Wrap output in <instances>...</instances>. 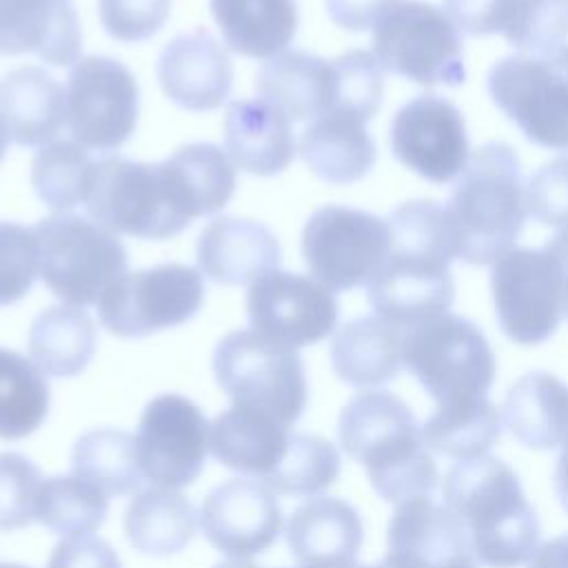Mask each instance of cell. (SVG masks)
<instances>
[{
  "mask_svg": "<svg viewBox=\"0 0 568 568\" xmlns=\"http://www.w3.org/2000/svg\"><path fill=\"white\" fill-rule=\"evenodd\" d=\"M390 248L366 284L373 311L406 331L448 313L455 300L450 262L459 260V237L448 209L435 200L399 204L390 217Z\"/></svg>",
  "mask_w": 568,
  "mask_h": 568,
  "instance_id": "6da1fadb",
  "label": "cell"
},
{
  "mask_svg": "<svg viewBox=\"0 0 568 568\" xmlns=\"http://www.w3.org/2000/svg\"><path fill=\"white\" fill-rule=\"evenodd\" d=\"M444 506L462 524L481 566L517 568L539 544V519L517 473L497 457L455 462L442 484Z\"/></svg>",
  "mask_w": 568,
  "mask_h": 568,
  "instance_id": "7a4b0ae2",
  "label": "cell"
},
{
  "mask_svg": "<svg viewBox=\"0 0 568 568\" xmlns=\"http://www.w3.org/2000/svg\"><path fill=\"white\" fill-rule=\"evenodd\" d=\"M337 433L342 448L366 468L382 499L397 506L413 497H430L437 488L439 470L424 444L422 424L397 395L357 393L342 408Z\"/></svg>",
  "mask_w": 568,
  "mask_h": 568,
  "instance_id": "3957f363",
  "label": "cell"
},
{
  "mask_svg": "<svg viewBox=\"0 0 568 568\" xmlns=\"http://www.w3.org/2000/svg\"><path fill=\"white\" fill-rule=\"evenodd\" d=\"M446 209L459 237V260L490 264L510 251L528 217V186L513 146L486 142L459 173Z\"/></svg>",
  "mask_w": 568,
  "mask_h": 568,
  "instance_id": "277c9868",
  "label": "cell"
},
{
  "mask_svg": "<svg viewBox=\"0 0 568 568\" xmlns=\"http://www.w3.org/2000/svg\"><path fill=\"white\" fill-rule=\"evenodd\" d=\"M84 206L109 231L166 240L200 217L195 202L175 164L135 162L122 155H104L93 162Z\"/></svg>",
  "mask_w": 568,
  "mask_h": 568,
  "instance_id": "5b68a950",
  "label": "cell"
},
{
  "mask_svg": "<svg viewBox=\"0 0 568 568\" xmlns=\"http://www.w3.org/2000/svg\"><path fill=\"white\" fill-rule=\"evenodd\" d=\"M402 364L437 404L486 397L497 373L495 353L481 328L455 313L406 328Z\"/></svg>",
  "mask_w": 568,
  "mask_h": 568,
  "instance_id": "8992f818",
  "label": "cell"
},
{
  "mask_svg": "<svg viewBox=\"0 0 568 568\" xmlns=\"http://www.w3.org/2000/svg\"><path fill=\"white\" fill-rule=\"evenodd\" d=\"M213 373L235 406L268 415L284 426H293L306 408L308 388L302 357L295 348L253 328L233 331L220 339Z\"/></svg>",
  "mask_w": 568,
  "mask_h": 568,
  "instance_id": "52a82bcc",
  "label": "cell"
},
{
  "mask_svg": "<svg viewBox=\"0 0 568 568\" xmlns=\"http://www.w3.org/2000/svg\"><path fill=\"white\" fill-rule=\"evenodd\" d=\"M40 277L73 306L98 304L126 273V251L118 235L95 220L55 213L36 224Z\"/></svg>",
  "mask_w": 568,
  "mask_h": 568,
  "instance_id": "ba28073f",
  "label": "cell"
},
{
  "mask_svg": "<svg viewBox=\"0 0 568 568\" xmlns=\"http://www.w3.org/2000/svg\"><path fill=\"white\" fill-rule=\"evenodd\" d=\"M497 109L537 146L568 151V44L546 53H515L486 78Z\"/></svg>",
  "mask_w": 568,
  "mask_h": 568,
  "instance_id": "9c48e42d",
  "label": "cell"
},
{
  "mask_svg": "<svg viewBox=\"0 0 568 568\" xmlns=\"http://www.w3.org/2000/svg\"><path fill=\"white\" fill-rule=\"evenodd\" d=\"M373 55L382 69L422 87H457L466 80L459 29L430 2L393 4L375 22Z\"/></svg>",
  "mask_w": 568,
  "mask_h": 568,
  "instance_id": "30bf717a",
  "label": "cell"
},
{
  "mask_svg": "<svg viewBox=\"0 0 568 568\" xmlns=\"http://www.w3.org/2000/svg\"><path fill=\"white\" fill-rule=\"evenodd\" d=\"M390 248L388 220L362 209L328 204L317 209L302 231V257L331 291L368 284Z\"/></svg>",
  "mask_w": 568,
  "mask_h": 568,
  "instance_id": "8fae6325",
  "label": "cell"
},
{
  "mask_svg": "<svg viewBox=\"0 0 568 568\" xmlns=\"http://www.w3.org/2000/svg\"><path fill=\"white\" fill-rule=\"evenodd\" d=\"M204 302L202 275L186 264L124 273L98 300V315L118 337H144L191 320Z\"/></svg>",
  "mask_w": 568,
  "mask_h": 568,
  "instance_id": "7c38bea8",
  "label": "cell"
},
{
  "mask_svg": "<svg viewBox=\"0 0 568 568\" xmlns=\"http://www.w3.org/2000/svg\"><path fill=\"white\" fill-rule=\"evenodd\" d=\"M490 291L501 333L521 346L550 339L561 322V275L546 248L513 246L493 262Z\"/></svg>",
  "mask_w": 568,
  "mask_h": 568,
  "instance_id": "4fadbf2b",
  "label": "cell"
},
{
  "mask_svg": "<svg viewBox=\"0 0 568 568\" xmlns=\"http://www.w3.org/2000/svg\"><path fill=\"white\" fill-rule=\"evenodd\" d=\"M67 124L78 144L93 151H115L138 124V82L118 60L80 58L67 78Z\"/></svg>",
  "mask_w": 568,
  "mask_h": 568,
  "instance_id": "5bb4252c",
  "label": "cell"
},
{
  "mask_svg": "<svg viewBox=\"0 0 568 568\" xmlns=\"http://www.w3.org/2000/svg\"><path fill=\"white\" fill-rule=\"evenodd\" d=\"M211 424L191 399L178 393L153 397L135 430V457L144 479L162 488L193 484L209 455Z\"/></svg>",
  "mask_w": 568,
  "mask_h": 568,
  "instance_id": "9a60e30c",
  "label": "cell"
},
{
  "mask_svg": "<svg viewBox=\"0 0 568 568\" xmlns=\"http://www.w3.org/2000/svg\"><path fill=\"white\" fill-rule=\"evenodd\" d=\"M246 313L260 335L302 348L333 333L339 306L335 293L320 280L273 268L248 286Z\"/></svg>",
  "mask_w": 568,
  "mask_h": 568,
  "instance_id": "2e32d148",
  "label": "cell"
},
{
  "mask_svg": "<svg viewBox=\"0 0 568 568\" xmlns=\"http://www.w3.org/2000/svg\"><path fill=\"white\" fill-rule=\"evenodd\" d=\"M393 155L419 178L446 184L468 164V135L459 109L435 93L408 100L390 122Z\"/></svg>",
  "mask_w": 568,
  "mask_h": 568,
  "instance_id": "e0dca14e",
  "label": "cell"
},
{
  "mask_svg": "<svg viewBox=\"0 0 568 568\" xmlns=\"http://www.w3.org/2000/svg\"><path fill=\"white\" fill-rule=\"evenodd\" d=\"M200 528L220 552L242 559L275 544L282 528V508L266 484L233 477L204 497Z\"/></svg>",
  "mask_w": 568,
  "mask_h": 568,
  "instance_id": "ac0fdd59",
  "label": "cell"
},
{
  "mask_svg": "<svg viewBox=\"0 0 568 568\" xmlns=\"http://www.w3.org/2000/svg\"><path fill=\"white\" fill-rule=\"evenodd\" d=\"M386 544V557L364 568H479L462 524L433 497L397 504Z\"/></svg>",
  "mask_w": 568,
  "mask_h": 568,
  "instance_id": "d6986e66",
  "label": "cell"
},
{
  "mask_svg": "<svg viewBox=\"0 0 568 568\" xmlns=\"http://www.w3.org/2000/svg\"><path fill=\"white\" fill-rule=\"evenodd\" d=\"M155 71L164 95L189 111L222 106L233 84L229 53L202 29L173 38L162 49Z\"/></svg>",
  "mask_w": 568,
  "mask_h": 568,
  "instance_id": "ffe728a7",
  "label": "cell"
},
{
  "mask_svg": "<svg viewBox=\"0 0 568 568\" xmlns=\"http://www.w3.org/2000/svg\"><path fill=\"white\" fill-rule=\"evenodd\" d=\"M82 33L71 0H0V55L36 53L49 64L78 62Z\"/></svg>",
  "mask_w": 568,
  "mask_h": 568,
  "instance_id": "44dd1931",
  "label": "cell"
},
{
  "mask_svg": "<svg viewBox=\"0 0 568 568\" xmlns=\"http://www.w3.org/2000/svg\"><path fill=\"white\" fill-rule=\"evenodd\" d=\"M280 244L275 235L255 220L217 217L197 237V266L209 280L226 286L253 284L277 268Z\"/></svg>",
  "mask_w": 568,
  "mask_h": 568,
  "instance_id": "7402d4cb",
  "label": "cell"
},
{
  "mask_svg": "<svg viewBox=\"0 0 568 568\" xmlns=\"http://www.w3.org/2000/svg\"><path fill=\"white\" fill-rule=\"evenodd\" d=\"M284 532L295 561L308 568L351 566L364 541L359 513L337 497L304 501L288 517Z\"/></svg>",
  "mask_w": 568,
  "mask_h": 568,
  "instance_id": "603a6c76",
  "label": "cell"
},
{
  "mask_svg": "<svg viewBox=\"0 0 568 568\" xmlns=\"http://www.w3.org/2000/svg\"><path fill=\"white\" fill-rule=\"evenodd\" d=\"M255 91L293 122L317 120L335 104V64L308 51H282L260 67Z\"/></svg>",
  "mask_w": 568,
  "mask_h": 568,
  "instance_id": "cb8c5ba5",
  "label": "cell"
},
{
  "mask_svg": "<svg viewBox=\"0 0 568 568\" xmlns=\"http://www.w3.org/2000/svg\"><path fill=\"white\" fill-rule=\"evenodd\" d=\"M0 120L11 142L38 146L67 124L62 84L42 67H18L0 78Z\"/></svg>",
  "mask_w": 568,
  "mask_h": 568,
  "instance_id": "d4e9b609",
  "label": "cell"
},
{
  "mask_svg": "<svg viewBox=\"0 0 568 568\" xmlns=\"http://www.w3.org/2000/svg\"><path fill=\"white\" fill-rule=\"evenodd\" d=\"M224 144L233 164L253 175L282 173L295 158L291 120L260 98L229 104Z\"/></svg>",
  "mask_w": 568,
  "mask_h": 568,
  "instance_id": "484cf974",
  "label": "cell"
},
{
  "mask_svg": "<svg viewBox=\"0 0 568 568\" xmlns=\"http://www.w3.org/2000/svg\"><path fill=\"white\" fill-rule=\"evenodd\" d=\"M501 417L521 446L552 450L568 435V386L552 373L530 371L508 388Z\"/></svg>",
  "mask_w": 568,
  "mask_h": 568,
  "instance_id": "4316f807",
  "label": "cell"
},
{
  "mask_svg": "<svg viewBox=\"0 0 568 568\" xmlns=\"http://www.w3.org/2000/svg\"><path fill=\"white\" fill-rule=\"evenodd\" d=\"M402 335V328L379 315L346 322L331 342L335 375L357 388H375L393 382L404 366Z\"/></svg>",
  "mask_w": 568,
  "mask_h": 568,
  "instance_id": "83f0119b",
  "label": "cell"
},
{
  "mask_svg": "<svg viewBox=\"0 0 568 568\" xmlns=\"http://www.w3.org/2000/svg\"><path fill=\"white\" fill-rule=\"evenodd\" d=\"M288 437V426L233 404L213 419L209 444L215 459L226 468L264 479L282 462Z\"/></svg>",
  "mask_w": 568,
  "mask_h": 568,
  "instance_id": "f1b7e54d",
  "label": "cell"
},
{
  "mask_svg": "<svg viewBox=\"0 0 568 568\" xmlns=\"http://www.w3.org/2000/svg\"><path fill=\"white\" fill-rule=\"evenodd\" d=\"M300 153L315 175L333 184L362 180L377 158L366 122L344 111H328L313 120L302 133Z\"/></svg>",
  "mask_w": 568,
  "mask_h": 568,
  "instance_id": "f546056e",
  "label": "cell"
},
{
  "mask_svg": "<svg viewBox=\"0 0 568 568\" xmlns=\"http://www.w3.org/2000/svg\"><path fill=\"white\" fill-rule=\"evenodd\" d=\"M226 44L248 58H275L295 38V0H209Z\"/></svg>",
  "mask_w": 568,
  "mask_h": 568,
  "instance_id": "4dcf8cb0",
  "label": "cell"
},
{
  "mask_svg": "<svg viewBox=\"0 0 568 568\" xmlns=\"http://www.w3.org/2000/svg\"><path fill=\"white\" fill-rule=\"evenodd\" d=\"M95 322L82 306L60 304L42 311L29 328V355L53 377H73L95 353Z\"/></svg>",
  "mask_w": 568,
  "mask_h": 568,
  "instance_id": "1f68e13d",
  "label": "cell"
},
{
  "mask_svg": "<svg viewBox=\"0 0 568 568\" xmlns=\"http://www.w3.org/2000/svg\"><path fill=\"white\" fill-rule=\"evenodd\" d=\"M124 532L129 544L144 555H173L195 535L193 504L173 488L140 490L124 513Z\"/></svg>",
  "mask_w": 568,
  "mask_h": 568,
  "instance_id": "d6a6232c",
  "label": "cell"
},
{
  "mask_svg": "<svg viewBox=\"0 0 568 568\" xmlns=\"http://www.w3.org/2000/svg\"><path fill=\"white\" fill-rule=\"evenodd\" d=\"M499 410L488 397L437 404L422 424V437L430 453L455 462L486 457L499 442Z\"/></svg>",
  "mask_w": 568,
  "mask_h": 568,
  "instance_id": "836d02e7",
  "label": "cell"
},
{
  "mask_svg": "<svg viewBox=\"0 0 568 568\" xmlns=\"http://www.w3.org/2000/svg\"><path fill=\"white\" fill-rule=\"evenodd\" d=\"M71 473L106 497L131 495L140 488L142 473L135 457L133 435L115 428L84 433L71 455Z\"/></svg>",
  "mask_w": 568,
  "mask_h": 568,
  "instance_id": "e575fe53",
  "label": "cell"
},
{
  "mask_svg": "<svg viewBox=\"0 0 568 568\" xmlns=\"http://www.w3.org/2000/svg\"><path fill=\"white\" fill-rule=\"evenodd\" d=\"M49 413V384L33 359L0 348V439H22Z\"/></svg>",
  "mask_w": 568,
  "mask_h": 568,
  "instance_id": "d590c367",
  "label": "cell"
},
{
  "mask_svg": "<svg viewBox=\"0 0 568 568\" xmlns=\"http://www.w3.org/2000/svg\"><path fill=\"white\" fill-rule=\"evenodd\" d=\"M109 513V497L93 484L71 477H49L40 486L36 521L64 537L98 530Z\"/></svg>",
  "mask_w": 568,
  "mask_h": 568,
  "instance_id": "8d00e7d4",
  "label": "cell"
},
{
  "mask_svg": "<svg viewBox=\"0 0 568 568\" xmlns=\"http://www.w3.org/2000/svg\"><path fill=\"white\" fill-rule=\"evenodd\" d=\"M93 162L95 160L75 140L49 142L31 162V184L49 209L67 213L84 204Z\"/></svg>",
  "mask_w": 568,
  "mask_h": 568,
  "instance_id": "74e56055",
  "label": "cell"
},
{
  "mask_svg": "<svg viewBox=\"0 0 568 568\" xmlns=\"http://www.w3.org/2000/svg\"><path fill=\"white\" fill-rule=\"evenodd\" d=\"M337 475L339 453L328 439L308 433H291L282 462L262 479V484L273 493L313 497L333 486Z\"/></svg>",
  "mask_w": 568,
  "mask_h": 568,
  "instance_id": "f35d334b",
  "label": "cell"
},
{
  "mask_svg": "<svg viewBox=\"0 0 568 568\" xmlns=\"http://www.w3.org/2000/svg\"><path fill=\"white\" fill-rule=\"evenodd\" d=\"M501 33L519 51H552L568 38V0H515Z\"/></svg>",
  "mask_w": 568,
  "mask_h": 568,
  "instance_id": "ab89813d",
  "label": "cell"
},
{
  "mask_svg": "<svg viewBox=\"0 0 568 568\" xmlns=\"http://www.w3.org/2000/svg\"><path fill=\"white\" fill-rule=\"evenodd\" d=\"M337 75L335 104L331 111H344L368 122L382 104V67L371 51L355 49L333 60Z\"/></svg>",
  "mask_w": 568,
  "mask_h": 568,
  "instance_id": "60d3db41",
  "label": "cell"
},
{
  "mask_svg": "<svg viewBox=\"0 0 568 568\" xmlns=\"http://www.w3.org/2000/svg\"><path fill=\"white\" fill-rule=\"evenodd\" d=\"M40 273L38 237L33 229L0 222V306L22 300Z\"/></svg>",
  "mask_w": 568,
  "mask_h": 568,
  "instance_id": "b9f144b4",
  "label": "cell"
},
{
  "mask_svg": "<svg viewBox=\"0 0 568 568\" xmlns=\"http://www.w3.org/2000/svg\"><path fill=\"white\" fill-rule=\"evenodd\" d=\"M42 475L18 453H0V530H16L36 521Z\"/></svg>",
  "mask_w": 568,
  "mask_h": 568,
  "instance_id": "7bdbcfd3",
  "label": "cell"
},
{
  "mask_svg": "<svg viewBox=\"0 0 568 568\" xmlns=\"http://www.w3.org/2000/svg\"><path fill=\"white\" fill-rule=\"evenodd\" d=\"M171 11V0H98L104 31L120 42H140L155 36Z\"/></svg>",
  "mask_w": 568,
  "mask_h": 568,
  "instance_id": "ee69618b",
  "label": "cell"
},
{
  "mask_svg": "<svg viewBox=\"0 0 568 568\" xmlns=\"http://www.w3.org/2000/svg\"><path fill=\"white\" fill-rule=\"evenodd\" d=\"M528 211L544 226H568V153L530 178Z\"/></svg>",
  "mask_w": 568,
  "mask_h": 568,
  "instance_id": "f6af8a7d",
  "label": "cell"
},
{
  "mask_svg": "<svg viewBox=\"0 0 568 568\" xmlns=\"http://www.w3.org/2000/svg\"><path fill=\"white\" fill-rule=\"evenodd\" d=\"M515 0H444L446 16L468 36L501 33Z\"/></svg>",
  "mask_w": 568,
  "mask_h": 568,
  "instance_id": "bcb514c9",
  "label": "cell"
},
{
  "mask_svg": "<svg viewBox=\"0 0 568 568\" xmlns=\"http://www.w3.org/2000/svg\"><path fill=\"white\" fill-rule=\"evenodd\" d=\"M399 0H324L331 20L348 31H364Z\"/></svg>",
  "mask_w": 568,
  "mask_h": 568,
  "instance_id": "7dc6e473",
  "label": "cell"
},
{
  "mask_svg": "<svg viewBox=\"0 0 568 568\" xmlns=\"http://www.w3.org/2000/svg\"><path fill=\"white\" fill-rule=\"evenodd\" d=\"M530 568H568V532L541 544L530 557Z\"/></svg>",
  "mask_w": 568,
  "mask_h": 568,
  "instance_id": "c3c4849f",
  "label": "cell"
},
{
  "mask_svg": "<svg viewBox=\"0 0 568 568\" xmlns=\"http://www.w3.org/2000/svg\"><path fill=\"white\" fill-rule=\"evenodd\" d=\"M544 248L555 257L561 275V311L568 317V226L559 229Z\"/></svg>",
  "mask_w": 568,
  "mask_h": 568,
  "instance_id": "681fc988",
  "label": "cell"
},
{
  "mask_svg": "<svg viewBox=\"0 0 568 568\" xmlns=\"http://www.w3.org/2000/svg\"><path fill=\"white\" fill-rule=\"evenodd\" d=\"M552 488L561 508L568 513V442L561 444V455L557 459L555 475H552Z\"/></svg>",
  "mask_w": 568,
  "mask_h": 568,
  "instance_id": "f907efd6",
  "label": "cell"
},
{
  "mask_svg": "<svg viewBox=\"0 0 568 568\" xmlns=\"http://www.w3.org/2000/svg\"><path fill=\"white\" fill-rule=\"evenodd\" d=\"M213 568H260V566H255L251 561H244V559H231V561H222V564H217Z\"/></svg>",
  "mask_w": 568,
  "mask_h": 568,
  "instance_id": "816d5d0a",
  "label": "cell"
},
{
  "mask_svg": "<svg viewBox=\"0 0 568 568\" xmlns=\"http://www.w3.org/2000/svg\"><path fill=\"white\" fill-rule=\"evenodd\" d=\"M7 142H9V135H7V129H4V124H2V120H0V160L4 158Z\"/></svg>",
  "mask_w": 568,
  "mask_h": 568,
  "instance_id": "f5cc1de1",
  "label": "cell"
},
{
  "mask_svg": "<svg viewBox=\"0 0 568 568\" xmlns=\"http://www.w3.org/2000/svg\"><path fill=\"white\" fill-rule=\"evenodd\" d=\"M0 568H27V566H20V564H0Z\"/></svg>",
  "mask_w": 568,
  "mask_h": 568,
  "instance_id": "db71d44e",
  "label": "cell"
},
{
  "mask_svg": "<svg viewBox=\"0 0 568 568\" xmlns=\"http://www.w3.org/2000/svg\"><path fill=\"white\" fill-rule=\"evenodd\" d=\"M302 568H308V566H302ZM339 568H364V566H357V564H351V566H339Z\"/></svg>",
  "mask_w": 568,
  "mask_h": 568,
  "instance_id": "11a10c76",
  "label": "cell"
},
{
  "mask_svg": "<svg viewBox=\"0 0 568 568\" xmlns=\"http://www.w3.org/2000/svg\"><path fill=\"white\" fill-rule=\"evenodd\" d=\"M111 568H120V566H111Z\"/></svg>",
  "mask_w": 568,
  "mask_h": 568,
  "instance_id": "9f6ffc18",
  "label": "cell"
},
{
  "mask_svg": "<svg viewBox=\"0 0 568 568\" xmlns=\"http://www.w3.org/2000/svg\"><path fill=\"white\" fill-rule=\"evenodd\" d=\"M564 442H568V435H566V439H564Z\"/></svg>",
  "mask_w": 568,
  "mask_h": 568,
  "instance_id": "6f0895ef",
  "label": "cell"
}]
</instances>
